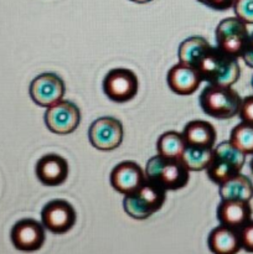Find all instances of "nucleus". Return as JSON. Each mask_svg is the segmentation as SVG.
<instances>
[{
	"instance_id": "f257e3e1",
	"label": "nucleus",
	"mask_w": 253,
	"mask_h": 254,
	"mask_svg": "<svg viewBox=\"0 0 253 254\" xmlns=\"http://www.w3.org/2000/svg\"><path fill=\"white\" fill-rule=\"evenodd\" d=\"M202 82L216 86H233L241 74L236 57L226 54L217 46H211L196 66Z\"/></svg>"
},
{
	"instance_id": "f03ea898",
	"label": "nucleus",
	"mask_w": 253,
	"mask_h": 254,
	"mask_svg": "<svg viewBox=\"0 0 253 254\" xmlns=\"http://www.w3.org/2000/svg\"><path fill=\"white\" fill-rule=\"evenodd\" d=\"M145 179L165 191H175L185 188L190 179V171L180 158H165L155 155L145 166Z\"/></svg>"
},
{
	"instance_id": "7ed1b4c3",
	"label": "nucleus",
	"mask_w": 253,
	"mask_h": 254,
	"mask_svg": "<svg viewBox=\"0 0 253 254\" xmlns=\"http://www.w3.org/2000/svg\"><path fill=\"white\" fill-rule=\"evenodd\" d=\"M166 200V191L145 180L135 191L124 196L123 208L134 220H146L158 212Z\"/></svg>"
},
{
	"instance_id": "20e7f679",
	"label": "nucleus",
	"mask_w": 253,
	"mask_h": 254,
	"mask_svg": "<svg viewBox=\"0 0 253 254\" xmlns=\"http://www.w3.org/2000/svg\"><path fill=\"white\" fill-rule=\"evenodd\" d=\"M198 102L207 116L216 119H230L238 116L242 98L232 86L208 84L201 92Z\"/></svg>"
},
{
	"instance_id": "39448f33",
	"label": "nucleus",
	"mask_w": 253,
	"mask_h": 254,
	"mask_svg": "<svg viewBox=\"0 0 253 254\" xmlns=\"http://www.w3.org/2000/svg\"><path fill=\"white\" fill-rule=\"evenodd\" d=\"M245 163V153L236 148L230 140L222 141L218 145L213 146L212 160L206 171L210 180L220 185L227 179L241 173Z\"/></svg>"
},
{
	"instance_id": "423d86ee",
	"label": "nucleus",
	"mask_w": 253,
	"mask_h": 254,
	"mask_svg": "<svg viewBox=\"0 0 253 254\" xmlns=\"http://www.w3.org/2000/svg\"><path fill=\"white\" fill-rule=\"evenodd\" d=\"M215 35L218 49L238 59L242 56L251 34L248 32L247 24L235 16L220 21L216 27Z\"/></svg>"
},
{
	"instance_id": "0eeeda50",
	"label": "nucleus",
	"mask_w": 253,
	"mask_h": 254,
	"mask_svg": "<svg viewBox=\"0 0 253 254\" xmlns=\"http://www.w3.org/2000/svg\"><path fill=\"white\" fill-rule=\"evenodd\" d=\"M103 92L111 101L126 103L138 93V77L131 69L118 67L106 74L103 79Z\"/></svg>"
},
{
	"instance_id": "6e6552de",
	"label": "nucleus",
	"mask_w": 253,
	"mask_h": 254,
	"mask_svg": "<svg viewBox=\"0 0 253 254\" xmlns=\"http://www.w3.org/2000/svg\"><path fill=\"white\" fill-rule=\"evenodd\" d=\"M77 213L73 206L66 200L57 198L50 201L41 211V223L45 230L54 235H64L73 228Z\"/></svg>"
},
{
	"instance_id": "1a4fd4ad",
	"label": "nucleus",
	"mask_w": 253,
	"mask_h": 254,
	"mask_svg": "<svg viewBox=\"0 0 253 254\" xmlns=\"http://www.w3.org/2000/svg\"><path fill=\"white\" fill-rule=\"evenodd\" d=\"M124 129L114 117H101L91 124L88 139L92 146L102 151H111L121 146Z\"/></svg>"
},
{
	"instance_id": "9d476101",
	"label": "nucleus",
	"mask_w": 253,
	"mask_h": 254,
	"mask_svg": "<svg viewBox=\"0 0 253 254\" xmlns=\"http://www.w3.org/2000/svg\"><path fill=\"white\" fill-rule=\"evenodd\" d=\"M29 93L35 104L42 108H49L62 101L66 93L63 79L56 73H41L30 83Z\"/></svg>"
},
{
	"instance_id": "9b49d317",
	"label": "nucleus",
	"mask_w": 253,
	"mask_h": 254,
	"mask_svg": "<svg viewBox=\"0 0 253 254\" xmlns=\"http://www.w3.org/2000/svg\"><path fill=\"white\" fill-rule=\"evenodd\" d=\"M81 122V112L78 107L68 101H60L46 108L45 124L47 129L55 134L66 135L78 128Z\"/></svg>"
},
{
	"instance_id": "f8f14e48",
	"label": "nucleus",
	"mask_w": 253,
	"mask_h": 254,
	"mask_svg": "<svg viewBox=\"0 0 253 254\" xmlns=\"http://www.w3.org/2000/svg\"><path fill=\"white\" fill-rule=\"evenodd\" d=\"M10 240L20 252H36L41 250L46 241V230L42 223L34 218H22L12 226Z\"/></svg>"
},
{
	"instance_id": "ddd939ff",
	"label": "nucleus",
	"mask_w": 253,
	"mask_h": 254,
	"mask_svg": "<svg viewBox=\"0 0 253 254\" xmlns=\"http://www.w3.org/2000/svg\"><path fill=\"white\" fill-rule=\"evenodd\" d=\"M111 185L117 192L128 195L135 191L145 179L143 169L134 161H122L114 166L111 173Z\"/></svg>"
},
{
	"instance_id": "4468645a",
	"label": "nucleus",
	"mask_w": 253,
	"mask_h": 254,
	"mask_svg": "<svg viewBox=\"0 0 253 254\" xmlns=\"http://www.w3.org/2000/svg\"><path fill=\"white\" fill-rule=\"evenodd\" d=\"M35 173L41 184L46 186H60L68 178V163L57 154L41 156L35 166Z\"/></svg>"
},
{
	"instance_id": "2eb2a0df",
	"label": "nucleus",
	"mask_w": 253,
	"mask_h": 254,
	"mask_svg": "<svg viewBox=\"0 0 253 254\" xmlns=\"http://www.w3.org/2000/svg\"><path fill=\"white\" fill-rule=\"evenodd\" d=\"M166 82L174 93L179 96H190L200 87L202 79L195 67L179 62L169 69Z\"/></svg>"
},
{
	"instance_id": "dca6fc26",
	"label": "nucleus",
	"mask_w": 253,
	"mask_h": 254,
	"mask_svg": "<svg viewBox=\"0 0 253 254\" xmlns=\"http://www.w3.org/2000/svg\"><path fill=\"white\" fill-rule=\"evenodd\" d=\"M217 220L220 225L240 230L252 220V207L248 201L221 200L217 207Z\"/></svg>"
},
{
	"instance_id": "f3484780",
	"label": "nucleus",
	"mask_w": 253,
	"mask_h": 254,
	"mask_svg": "<svg viewBox=\"0 0 253 254\" xmlns=\"http://www.w3.org/2000/svg\"><path fill=\"white\" fill-rule=\"evenodd\" d=\"M208 250L212 254H237L241 247L238 230L220 225L213 228L207 238Z\"/></svg>"
},
{
	"instance_id": "a211bd4d",
	"label": "nucleus",
	"mask_w": 253,
	"mask_h": 254,
	"mask_svg": "<svg viewBox=\"0 0 253 254\" xmlns=\"http://www.w3.org/2000/svg\"><path fill=\"white\" fill-rule=\"evenodd\" d=\"M221 200H241L250 202L253 198V183L250 178L236 174L218 185Z\"/></svg>"
},
{
	"instance_id": "6ab92c4d",
	"label": "nucleus",
	"mask_w": 253,
	"mask_h": 254,
	"mask_svg": "<svg viewBox=\"0 0 253 254\" xmlns=\"http://www.w3.org/2000/svg\"><path fill=\"white\" fill-rule=\"evenodd\" d=\"M183 136L186 145L210 146L213 148L216 143V129L206 121H191L185 126Z\"/></svg>"
},
{
	"instance_id": "aec40b11",
	"label": "nucleus",
	"mask_w": 253,
	"mask_h": 254,
	"mask_svg": "<svg viewBox=\"0 0 253 254\" xmlns=\"http://www.w3.org/2000/svg\"><path fill=\"white\" fill-rule=\"evenodd\" d=\"M210 47L211 45L202 36L188 37L179 46V62H183V64L196 68L200 60L202 59V56L207 52Z\"/></svg>"
},
{
	"instance_id": "412c9836",
	"label": "nucleus",
	"mask_w": 253,
	"mask_h": 254,
	"mask_svg": "<svg viewBox=\"0 0 253 254\" xmlns=\"http://www.w3.org/2000/svg\"><path fill=\"white\" fill-rule=\"evenodd\" d=\"M212 154L213 148L210 146L186 145L180 159L189 171H202L210 165Z\"/></svg>"
},
{
	"instance_id": "4be33fe9",
	"label": "nucleus",
	"mask_w": 253,
	"mask_h": 254,
	"mask_svg": "<svg viewBox=\"0 0 253 254\" xmlns=\"http://www.w3.org/2000/svg\"><path fill=\"white\" fill-rule=\"evenodd\" d=\"M186 141L183 134L175 130H169L161 134L156 141L158 154L165 158H181Z\"/></svg>"
},
{
	"instance_id": "5701e85b",
	"label": "nucleus",
	"mask_w": 253,
	"mask_h": 254,
	"mask_svg": "<svg viewBox=\"0 0 253 254\" xmlns=\"http://www.w3.org/2000/svg\"><path fill=\"white\" fill-rule=\"evenodd\" d=\"M230 141L246 155L253 154V124L241 122L231 131Z\"/></svg>"
},
{
	"instance_id": "b1692460",
	"label": "nucleus",
	"mask_w": 253,
	"mask_h": 254,
	"mask_svg": "<svg viewBox=\"0 0 253 254\" xmlns=\"http://www.w3.org/2000/svg\"><path fill=\"white\" fill-rule=\"evenodd\" d=\"M232 7L238 19L245 24L253 25V0H235Z\"/></svg>"
},
{
	"instance_id": "393cba45",
	"label": "nucleus",
	"mask_w": 253,
	"mask_h": 254,
	"mask_svg": "<svg viewBox=\"0 0 253 254\" xmlns=\"http://www.w3.org/2000/svg\"><path fill=\"white\" fill-rule=\"evenodd\" d=\"M241 247L248 253H253V220H250L238 230Z\"/></svg>"
},
{
	"instance_id": "a878e982",
	"label": "nucleus",
	"mask_w": 253,
	"mask_h": 254,
	"mask_svg": "<svg viewBox=\"0 0 253 254\" xmlns=\"http://www.w3.org/2000/svg\"><path fill=\"white\" fill-rule=\"evenodd\" d=\"M238 116L242 122L253 124V96H248L242 99Z\"/></svg>"
},
{
	"instance_id": "bb28decb",
	"label": "nucleus",
	"mask_w": 253,
	"mask_h": 254,
	"mask_svg": "<svg viewBox=\"0 0 253 254\" xmlns=\"http://www.w3.org/2000/svg\"><path fill=\"white\" fill-rule=\"evenodd\" d=\"M197 1L213 10H227L233 6L235 0H197Z\"/></svg>"
},
{
	"instance_id": "cd10ccee",
	"label": "nucleus",
	"mask_w": 253,
	"mask_h": 254,
	"mask_svg": "<svg viewBox=\"0 0 253 254\" xmlns=\"http://www.w3.org/2000/svg\"><path fill=\"white\" fill-rule=\"evenodd\" d=\"M245 61V64L248 67L253 68V32L250 35V39H248L247 46H246L245 51H243L242 56H241Z\"/></svg>"
},
{
	"instance_id": "c85d7f7f",
	"label": "nucleus",
	"mask_w": 253,
	"mask_h": 254,
	"mask_svg": "<svg viewBox=\"0 0 253 254\" xmlns=\"http://www.w3.org/2000/svg\"><path fill=\"white\" fill-rule=\"evenodd\" d=\"M130 1L136 2V4H146V2L151 1V0H130Z\"/></svg>"
},
{
	"instance_id": "c756f323",
	"label": "nucleus",
	"mask_w": 253,
	"mask_h": 254,
	"mask_svg": "<svg viewBox=\"0 0 253 254\" xmlns=\"http://www.w3.org/2000/svg\"><path fill=\"white\" fill-rule=\"evenodd\" d=\"M251 170H252V173H253V158H252V160H251Z\"/></svg>"
},
{
	"instance_id": "7c9ffc66",
	"label": "nucleus",
	"mask_w": 253,
	"mask_h": 254,
	"mask_svg": "<svg viewBox=\"0 0 253 254\" xmlns=\"http://www.w3.org/2000/svg\"><path fill=\"white\" fill-rule=\"evenodd\" d=\"M252 87H253V77H252Z\"/></svg>"
}]
</instances>
